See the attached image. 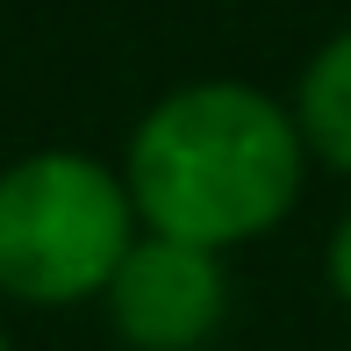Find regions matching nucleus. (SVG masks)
<instances>
[{"label": "nucleus", "instance_id": "nucleus-1", "mask_svg": "<svg viewBox=\"0 0 351 351\" xmlns=\"http://www.w3.org/2000/svg\"><path fill=\"white\" fill-rule=\"evenodd\" d=\"M136 222L151 237H180L201 251H244L273 237L308 194V143L294 108L258 79H180L130 122L122 143Z\"/></svg>", "mask_w": 351, "mask_h": 351}, {"label": "nucleus", "instance_id": "nucleus-2", "mask_svg": "<svg viewBox=\"0 0 351 351\" xmlns=\"http://www.w3.org/2000/svg\"><path fill=\"white\" fill-rule=\"evenodd\" d=\"M143 237L122 165L43 143L0 165V301L8 308H101L115 265Z\"/></svg>", "mask_w": 351, "mask_h": 351}, {"label": "nucleus", "instance_id": "nucleus-3", "mask_svg": "<svg viewBox=\"0 0 351 351\" xmlns=\"http://www.w3.org/2000/svg\"><path fill=\"white\" fill-rule=\"evenodd\" d=\"M101 315L122 351H208L230 323V258L143 230L108 280Z\"/></svg>", "mask_w": 351, "mask_h": 351}, {"label": "nucleus", "instance_id": "nucleus-4", "mask_svg": "<svg viewBox=\"0 0 351 351\" xmlns=\"http://www.w3.org/2000/svg\"><path fill=\"white\" fill-rule=\"evenodd\" d=\"M287 108H294V130L308 143V165L351 180V22L330 29V36L301 58Z\"/></svg>", "mask_w": 351, "mask_h": 351}, {"label": "nucleus", "instance_id": "nucleus-5", "mask_svg": "<svg viewBox=\"0 0 351 351\" xmlns=\"http://www.w3.org/2000/svg\"><path fill=\"white\" fill-rule=\"evenodd\" d=\"M323 287L337 294V308H351V208L330 222V237H323Z\"/></svg>", "mask_w": 351, "mask_h": 351}, {"label": "nucleus", "instance_id": "nucleus-6", "mask_svg": "<svg viewBox=\"0 0 351 351\" xmlns=\"http://www.w3.org/2000/svg\"><path fill=\"white\" fill-rule=\"evenodd\" d=\"M0 351H14V337H8V323H0Z\"/></svg>", "mask_w": 351, "mask_h": 351}]
</instances>
